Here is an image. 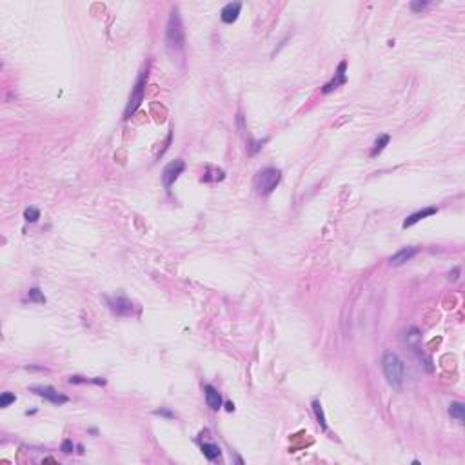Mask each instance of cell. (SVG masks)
<instances>
[{
	"mask_svg": "<svg viewBox=\"0 0 465 465\" xmlns=\"http://www.w3.org/2000/svg\"><path fill=\"white\" fill-rule=\"evenodd\" d=\"M458 275H460V267H455V269H453V273H449V280L456 282V280H458Z\"/></svg>",
	"mask_w": 465,
	"mask_h": 465,
	"instance_id": "cell-25",
	"label": "cell"
},
{
	"mask_svg": "<svg viewBox=\"0 0 465 465\" xmlns=\"http://www.w3.org/2000/svg\"><path fill=\"white\" fill-rule=\"evenodd\" d=\"M155 414H157V416H166V418H175V413H171V411H166V409H157V411H155Z\"/></svg>",
	"mask_w": 465,
	"mask_h": 465,
	"instance_id": "cell-24",
	"label": "cell"
},
{
	"mask_svg": "<svg viewBox=\"0 0 465 465\" xmlns=\"http://www.w3.org/2000/svg\"><path fill=\"white\" fill-rule=\"evenodd\" d=\"M204 394H205V403H207V407L211 409V411H218L220 407H222V403H224V400H222V394L218 392V389H214L213 385H207L204 387Z\"/></svg>",
	"mask_w": 465,
	"mask_h": 465,
	"instance_id": "cell-11",
	"label": "cell"
},
{
	"mask_svg": "<svg viewBox=\"0 0 465 465\" xmlns=\"http://www.w3.org/2000/svg\"><path fill=\"white\" fill-rule=\"evenodd\" d=\"M200 449H202V453H204V456L207 460H216V458H220V447L216 444H202Z\"/></svg>",
	"mask_w": 465,
	"mask_h": 465,
	"instance_id": "cell-16",
	"label": "cell"
},
{
	"mask_svg": "<svg viewBox=\"0 0 465 465\" xmlns=\"http://www.w3.org/2000/svg\"><path fill=\"white\" fill-rule=\"evenodd\" d=\"M107 303H109L111 311L118 314V316H129V314H133V302H131L129 298L122 296V294L120 296L107 298Z\"/></svg>",
	"mask_w": 465,
	"mask_h": 465,
	"instance_id": "cell-8",
	"label": "cell"
},
{
	"mask_svg": "<svg viewBox=\"0 0 465 465\" xmlns=\"http://www.w3.org/2000/svg\"><path fill=\"white\" fill-rule=\"evenodd\" d=\"M24 218H26V222H37L38 218H40V211L37 209V207H27L26 211H24Z\"/></svg>",
	"mask_w": 465,
	"mask_h": 465,
	"instance_id": "cell-20",
	"label": "cell"
},
{
	"mask_svg": "<svg viewBox=\"0 0 465 465\" xmlns=\"http://www.w3.org/2000/svg\"><path fill=\"white\" fill-rule=\"evenodd\" d=\"M225 409H227V411H229V413H231V411L235 409V405H233V403H231V402H227V403H225Z\"/></svg>",
	"mask_w": 465,
	"mask_h": 465,
	"instance_id": "cell-26",
	"label": "cell"
},
{
	"mask_svg": "<svg viewBox=\"0 0 465 465\" xmlns=\"http://www.w3.org/2000/svg\"><path fill=\"white\" fill-rule=\"evenodd\" d=\"M313 411H314V414H316V420H318L320 427L325 431V429H327V422H325V414H324V409H322V403H320L318 400L313 402Z\"/></svg>",
	"mask_w": 465,
	"mask_h": 465,
	"instance_id": "cell-17",
	"label": "cell"
},
{
	"mask_svg": "<svg viewBox=\"0 0 465 465\" xmlns=\"http://www.w3.org/2000/svg\"><path fill=\"white\" fill-rule=\"evenodd\" d=\"M438 213V209L436 207H425V209H422V211H416V213H413V214H409L407 218L403 220V229H407V227H413L414 224H418L420 220H423V218H427V216H433V214H436Z\"/></svg>",
	"mask_w": 465,
	"mask_h": 465,
	"instance_id": "cell-12",
	"label": "cell"
},
{
	"mask_svg": "<svg viewBox=\"0 0 465 465\" xmlns=\"http://www.w3.org/2000/svg\"><path fill=\"white\" fill-rule=\"evenodd\" d=\"M391 142V136L389 135H380L376 138V142H374V146H372V149H371V157L374 158V157H378L383 149H385V146Z\"/></svg>",
	"mask_w": 465,
	"mask_h": 465,
	"instance_id": "cell-15",
	"label": "cell"
},
{
	"mask_svg": "<svg viewBox=\"0 0 465 465\" xmlns=\"http://www.w3.org/2000/svg\"><path fill=\"white\" fill-rule=\"evenodd\" d=\"M403 342L407 344L409 349L422 358V333H420L418 327L409 325L407 329L403 331Z\"/></svg>",
	"mask_w": 465,
	"mask_h": 465,
	"instance_id": "cell-7",
	"label": "cell"
},
{
	"mask_svg": "<svg viewBox=\"0 0 465 465\" xmlns=\"http://www.w3.org/2000/svg\"><path fill=\"white\" fill-rule=\"evenodd\" d=\"M184 169H186V164H184V160H180V158H177V160H173V162H169L166 168H164L162 171V184L164 187L169 189L175 184V180H177L180 175L184 173Z\"/></svg>",
	"mask_w": 465,
	"mask_h": 465,
	"instance_id": "cell-5",
	"label": "cell"
},
{
	"mask_svg": "<svg viewBox=\"0 0 465 465\" xmlns=\"http://www.w3.org/2000/svg\"><path fill=\"white\" fill-rule=\"evenodd\" d=\"M345 71H347V62L342 60V62L338 64V68H336L335 77H333V79H331L329 82L322 88V93L329 94L331 91H335V89H338L340 86H344L345 82H347V75H345Z\"/></svg>",
	"mask_w": 465,
	"mask_h": 465,
	"instance_id": "cell-9",
	"label": "cell"
},
{
	"mask_svg": "<svg viewBox=\"0 0 465 465\" xmlns=\"http://www.w3.org/2000/svg\"><path fill=\"white\" fill-rule=\"evenodd\" d=\"M16 396L13 394V392H2V396H0V407L5 409L9 407L11 403H15Z\"/></svg>",
	"mask_w": 465,
	"mask_h": 465,
	"instance_id": "cell-21",
	"label": "cell"
},
{
	"mask_svg": "<svg viewBox=\"0 0 465 465\" xmlns=\"http://www.w3.org/2000/svg\"><path fill=\"white\" fill-rule=\"evenodd\" d=\"M62 451L66 453V455H69V453H73V442H69V440H64V442H62Z\"/></svg>",
	"mask_w": 465,
	"mask_h": 465,
	"instance_id": "cell-23",
	"label": "cell"
},
{
	"mask_svg": "<svg viewBox=\"0 0 465 465\" xmlns=\"http://www.w3.org/2000/svg\"><path fill=\"white\" fill-rule=\"evenodd\" d=\"M429 7V2H420V0H416V2H411V9L413 11H423Z\"/></svg>",
	"mask_w": 465,
	"mask_h": 465,
	"instance_id": "cell-22",
	"label": "cell"
},
{
	"mask_svg": "<svg viewBox=\"0 0 465 465\" xmlns=\"http://www.w3.org/2000/svg\"><path fill=\"white\" fill-rule=\"evenodd\" d=\"M166 42L168 47L173 51H182L184 42H186V33H184L182 18L178 13V7H173L171 15H169L168 27H166Z\"/></svg>",
	"mask_w": 465,
	"mask_h": 465,
	"instance_id": "cell-2",
	"label": "cell"
},
{
	"mask_svg": "<svg viewBox=\"0 0 465 465\" xmlns=\"http://www.w3.org/2000/svg\"><path fill=\"white\" fill-rule=\"evenodd\" d=\"M381 369H383V376L389 385L394 389H402L403 378H405V366L396 353L387 351L381 358Z\"/></svg>",
	"mask_w": 465,
	"mask_h": 465,
	"instance_id": "cell-1",
	"label": "cell"
},
{
	"mask_svg": "<svg viewBox=\"0 0 465 465\" xmlns=\"http://www.w3.org/2000/svg\"><path fill=\"white\" fill-rule=\"evenodd\" d=\"M147 77H149V68H146L140 73V77L136 79V84L131 91L129 102L126 105V111H124V120H129L131 116L135 115L136 109L140 107V104L144 102V94H146V86H147Z\"/></svg>",
	"mask_w": 465,
	"mask_h": 465,
	"instance_id": "cell-4",
	"label": "cell"
},
{
	"mask_svg": "<svg viewBox=\"0 0 465 465\" xmlns=\"http://www.w3.org/2000/svg\"><path fill=\"white\" fill-rule=\"evenodd\" d=\"M69 383H96V385H104V378H84V376H69Z\"/></svg>",
	"mask_w": 465,
	"mask_h": 465,
	"instance_id": "cell-18",
	"label": "cell"
},
{
	"mask_svg": "<svg viewBox=\"0 0 465 465\" xmlns=\"http://www.w3.org/2000/svg\"><path fill=\"white\" fill-rule=\"evenodd\" d=\"M449 414H451V418H455L456 422L464 423V420H465V405L462 402H453L449 405Z\"/></svg>",
	"mask_w": 465,
	"mask_h": 465,
	"instance_id": "cell-14",
	"label": "cell"
},
{
	"mask_svg": "<svg viewBox=\"0 0 465 465\" xmlns=\"http://www.w3.org/2000/svg\"><path fill=\"white\" fill-rule=\"evenodd\" d=\"M240 11H242L240 2H229V4H225L224 7H222V11H220V18H222L224 24H233V22H236V18H238V15H240Z\"/></svg>",
	"mask_w": 465,
	"mask_h": 465,
	"instance_id": "cell-10",
	"label": "cell"
},
{
	"mask_svg": "<svg viewBox=\"0 0 465 465\" xmlns=\"http://www.w3.org/2000/svg\"><path fill=\"white\" fill-rule=\"evenodd\" d=\"M27 298H29V302H35V303H46V296H44V293L40 291L38 287H33L29 289V293H27Z\"/></svg>",
	"mask_w": 465,
	"mask_h": 465,
	"instance_id": "cell-19",
	"label": "cell"
},
{
	"mask_svg": "<svg viewBox=\"0 0 465 465\" xmlns=\"http://www.w3.org/2000/svg\"><path fill=\"white\" fill-rule=\"evenodd\" d=\"M280 180H282V171H280V169L266 168V169H262V171L256 173L253 187H255V191L258 194L267 196V194H271L273 191L277 189V186L280 184Z\"/></svg>",
	"mask_w": 465,
	"mask_h": 465,
	"instance_id": "cell-3",
	"label": "cell"
},
{
	"mask_svg": "<svg viewBox=\"0 0 465 465\" xmlns=\"http://www.w3.org/2000/svg\"><path fill=\"white\" fill-rule=\"evenodd\" d=\"M416 253H418L416 247H403V249H400L398 253H394V255L389 258V262H391V266H402L405 262L413 260L414 256H416Z\"/></svg>",
	"mask_w": 465,
	"mask_h": 465,
	"instance_id": "cell-13",
	"label": "cell"
},
{
	"mask_svg": "<svg viewBox=\"0 0 465 465\" xmlns=\"http://www.w3.org/2000/svg\"><path fill=\"white\" fill-rule=\"evenodd\" d=\"M29 391L35 392V394H38V396L46 398V400H49V402L55 403V405H64V403H68V396H66V394L58 392L57 389H53V387H49V385H31L29 387Z\"/></svg>",
	"mask_w": 465,
	"mask_h": 465,
	"instance_id": "cell-6",
	"label": "cell"
}]
</instances>
